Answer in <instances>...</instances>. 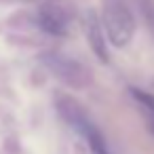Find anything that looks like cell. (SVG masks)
Returning a JSON list of instances; mask_svg holds the SVG:
<instances>
[{
	"instance_id": "5b68a950",
	"label": "cell",
	"mask_w": 154,
	"mask_h": 154,
	"mask_svg": "<svg viewBox=\"0 0 154 154\" xmlns=\"http://www.w3.org/2000/svg\"><path fill=\"white\" fill-rule=\"evenodd\" d=\"M38 23H40L42 30L49 32V34L61 36V34L66 32L63 15H61L55 7H40V9H38Z\"/></svg>"
},
{
	"instance_id": "3957f363",
	"label": "cell",
	"mask_w": 154,
	"mask_h": 154,
	"mask_svg": "<svg viewBox=\"0 0 154 154\" xmlns=\"http://www.w3.org/2000/svg\"><path fill=\"white\" fill-rule=\"evenodd\" d=\"M42 66L55 78H59L63 85H70L74 89H80L91 80V74L76 59H72L68 55H61V53H45L42 55Z\"/></svg>"
},
{
	"instance_id": "7a4b0ae2",
	"label": "cell",
	"mask_w": 154,
	"mask_h": 154,
	"mask_svg": "<svg viewBox=\"0 0 154 154\" xmlns=\"http://www.w3.org/2000/svg\"><path fill=\"white\" fill-rule=\"evenodd\" d=\"M106 32L114 47H127L135 34V21L129 7L120 0H112L106 7Z\"/></svg>"
},
{
	"instance_id": "277c9868",
	"label": "cell",
	"mask_w": 154,
	"mask_h": 154,
	"mask_svg": "<svg viewBox=\"0 0 154 154\" xmlns=\"http://www.w3.org/2000/svg\"><path fill=\"white\" fill-rule=\"evenodd\" d=\"M85 28H87V38H89V47L93 49V53L97 55L99 61H108V49H106V36L101 30V23L97 19V15L93 11L87 13L85 19Z\"/></svg>"
},
{
	"instance_id": "6da1fadb",
	"label": "cell",
	"mask_w": 154,
	"mask_h": 154,
	"mask_svg": "<svg viewBox=\"0 0 154 154\" xmlns=\"http://www.w3.org/2000/svg\"><path fill=\"white\" fill-rule=\"evenodd\" d=\"M57 110H59V114L87 139L91 154H112V152L108 150L106 139L101 137L99 129L91 122V118L85 114V110H82L76 101H72V99H59V101H57Z\"/></svg>"
}]
</instances>
